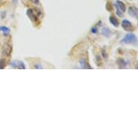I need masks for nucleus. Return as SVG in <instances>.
Here are the masks:
<instances>
[{
    "label": "nucleus",
    "instance_id": "obj_13",
    "mask_svg": "<svg viewBox=\"0 0 138 138\" xmlns=\"http://www.w3.org/2000/svg\"><path fill=\"white\" fill-rule=\"evenodd\" d=\"M95 63H96V65L98 66H101L102 65V59H101V57L99 56V55H97L95 57Z\"/></svg>",
    "mask_w": 138,
    "mask_h": 138
},
{
    "label": "nucleus",
    "instance_id": "obj_21",
    "mask_svg": "<svg viewBox=\"0 0 138 138\" xmlns=\"http://www.w3.org/2000/svg\"><path fill=\"white\" fill-rule=\"evenodd\" d=\"M4 15H5V12H3V14H2V18H4Z\"/></svg>",
    "mask_w": 138,
    "mask_h": 138
},
{
    "label": "nucleus",
    "instance_id": "obj_6",
    "mask_svg": "<svg viewBox=\"0 0 138 138\" xmlns=\"http://www.w3.org/2000/svg\"><path fill=\"white\" fill-rule=\"evenodd\" d=\"M128 13L130 16L137 18V14H138L137 8L135 7H130L128 9Z\"/></svg>",
    "mask_w": 138,
    "mask_h": 138
},
{
    "label": "nucleus",
    "instance_id": "obj_10",
    "mask_svg": "<svg viewBox=\"0 0 138 138\" xmlns=\"http://www.w3.org/2000/svg\"><path fill=\"white\" fill-rule=\"evenodd\" d=\"M0 31L2 32L4 36H7L10 33V28L7 26H0Z\"/></svg>",
    "mask_w": 138,
    "mask_h": 138
},
{
    "label": "nucleus",
    "instance_id": "obj_2",
    "mask_svg": "<svg viewBox=\"0 0 138 138\" xmlns=\"http://www.w3.org/2000/svg\"><path fill=\"white\" fill-rule=\"evenodd\" d=\"M10 66L14 69H25V65L23 61L20 60H14L10 63Z\"/></svg>",
    "mask_w": 138,
    "mask_h": 138
},
{
    "label": "nucleus",
    "instance_id": "obj_3",
    "mask_svg": "<svg viewBox=\"0 0 138 138\" xmlns=\"http://www.w3.org/2000/svg\"><path fill=\"white\" fill-rule=\"evenodd\" d=\"M12 51V46L9 44H5L3 46V49H2V52L3 54L5 56H9L11 54V53Z\"/></svg>",
    "mask_w": 138,
    "mask_h": 138
},
{
    "label": "nucleus",
    "instance_id": "obj_8",
    "mask_svg": "<svg viewBox=\"0 0 138 138\" xmlns=\"http://www.w3.org/2000/svg\"><path fill=\"white\" fill-rule=\"evenodd\" d=\"M80 65L81 68L82 69H92V67L88 65V63L85 59H82L80 60Z\"/></svg>",
    "mask_w": 138,
    "mask_h": 138
},
{
    "label": "nucleus",
    "instance_id": "obj_22",
    "mask_svg": "<svg viewBox=\"0 0 138 138\" xmlns=\"http://www.w3.org/2000/svg\"><path fill=\"white\" fill-rule=\"evenodd\" d=\"M0 1H1V0H0Z\"/></svg>",
    "mask_w": 138,
    "mask_h": 138
},
{
    "label": "nucleus",
    "instance_id": "obj_1",
    "mask_svg": "<svg viewBox=\"0 0 138 138\" xmlns=\"http://www.w3.org/2000/svg\"><path fill=\"white\" fill-rule=\"evenodd\" d=\"M137 39L134 34L128 33L121 41V43L125 44H134L135 43H137Z\"/></svg>",
    "mask_w": 138,
    "mask_h": 138
},
{
    "label": "nucleus",
    "instance_id": "obj_19",
    "mask_svg": "<svg viewBox=\"0 0 138 138\" xmlns=\"http://www.w3.org/2000/svg\"><path fill=\"white\" fill-rule=\"evenodd\" d=\"M91 32H92V33H93V34H96L98 33V28L96 27H93L91 28Z\"/></svg>",
    "mask_w": 138,
    "mask_h": 138
},
{
    "label": "nucleus",
    "instance_id": "obj_15",
    "mask_svg": "<svg viewBox=\"0 0 138 138\" xmlns=\"http://www.w3.org/2000/svg\"><path fill=\"white\" fill-rule=\"evenodd\" d=\"M33 68L36 69H43V66H42L41 64L40 63H35L34 65H33Z\"/></svg>",
    "mask_w": 138,
    "mask_h": 138
},
{
    "label": "nucleus",
    "instance_id": "obj_5",
    "mask_svg": "<svg viewBox=\"0 0 138 138\" xmlns=\"http://www.w3.org/2000/svg\"><path fill=\"white\" fill-rule=\"evenodd\" d=\"M27 15L28 16V17L33 22H37L38 20V17L37 15L35 14V12H33V10L32 9H28L27 10Z\"/></svg>",
    "mask_w": 138,
    "mask_h": 138
},
{
    "label": "nucleus",
    "instance_id": "obj_12",
    "mask_svg": "<svg viewBox=\"0 0 138 138\" xmlns=\"http://www.w3.org/2000/svg\"><path fill=\"white\" fill-rule=\"evenodd\" d=\"M117 64H118V65L119 66V68L120 69H123V68H125L127 65V62L125 61L123 59H118L117 60Z\"/></svg>",
    "mask_w": 138,
    "mask_h": 138
},
{
    "label": "nucleus",
    "instance_id": "obj_11",
    "mask_svg": "<svg viewBox=\"0 0 138 138\" xmlns=\"http://www.w3.org/2000/svg\"><path fill=\"white\" fill-rule=\"evenodd\" d=\"M109 21H110V23L114 26V27H119V21H118V20L116 19V17H114V16H111L110 17H109Z\"/></svg>",
    "mask_w": 138,
    "mask_h": 138
},
{
    "label": "nucleus",
    "instance_id": "obj_16",
    "mask_svg": "<svg viewBox=\"0 0 138 138\" xmlns=\"http://www.w3.org/2000/svg\"><path fill=\"white\" fill-rule=\"evenodd\" d=\"M106 10H107V11H109V12L112 11V5H111V2H108L106 3Z\"/></svg>",
    "mask_w": 138,
    "mask_h": 138
},
{
    "label": "nucleus",
    "instance_id": "obj_9",
    "mask_svg": "<svg viewBox=\"0 0 138 138\" xmlns=\"http://www.w3.org/2000/svg\"><path fill=\"white\" fill-rule=\"evenodd\" d=\"M101 33L103 36H106V37H107V38H109L111 36V30L107 28H103L101 30Z\"/></svg>",
    "mask_w": 138,
    "mask_h": 138
},
{
    "label": "nucleus",
    "instance_id": "obj_20",
    "mask_svg": "<svg viewBox=\"0 0 138 138\" xmlns=\"http://www.w3.org/2000/svg\"><path fill=\"white\" fill-rule=\"evenodd\" d=\"M31 2H33L35 4H39V0H30Z\"/></svg>",
    "mask_w": 138,
    "mask_h": 138
},
{
    "label": "nucleus",
    "instance_id": "obj_18",
    "mask_svg": "<svg viewBox=\"0 0 138 138\" xmlns=\"http://www.w3.org/2000/svg\"><path fill=\"white\" fill-rule=\"evenodd\" d=\"M101 53H102V55H103V57L104 59H107L108 58V56H107V54H106V49H103L101 50Z\"/></svg>",
    "mask_w": 138,
    "mask_h": 138
},
{
    "label": "nucleus",
    "instance_id": "obj_14",
    "mask_svg": "<svg viewBox=\"0 0 138 138\" xmlns=\"http://www.w3.org/2000/svg\"><path fill=\"white\" fill-rule=\"evenodd\" d=\"M6 65H7V62L4 59H2L0 60V69H4Z\"/></svg>",
    "mask_w": 138,
    "mask_h": 138
},
{
    "label": "nucleus",
    "instance_id": "obj_17",
    "mask_svg": "<svg viewBox=\"0 0 138 138\" xmlns=\"http://www.w3.org/2000/svg\"><path fill=\"white\" fill-rule=\"evenodd\" d=\"M116 15H117L119 17H122L123 16H124V15H123V12L121 11V10L118 8V7L116 5Z\"/></svg>",
    "mask_w": 138,
    "mask_h": 138
},
{
    "label": "nucleus",
    "instance_id": "obj_4",
    "mask_svg": "<svg viewBox=\"0 0 138 138\" xmlns=\"http://www.w3.org/2000/svg\"><path fill=\"white\" fill-rule=\"evenodd\" d=\"M122 25L125 30H134V28L132 27V23L129 20H122Z\"/></svg>",
    "mask_w": 138,
    "mask_h": 138
},
{
    "label": "nucleus",
    "instance_id": "obj_7",
    "mask_svg": "<svg viewBox=\"0 0 138 138\" xmlns=\"http://www.w3.org/2000/svg\"><path fill=\"white\" fill-rule=\"evenodd\" d=\"M116 5L118 7V8L121 10L122 12H125L126 10V5L124 2H122V1H119V0H116Z\"/></svg>",
    "mask_w": 138,
    "mask_h": 138
}]
</instances>
